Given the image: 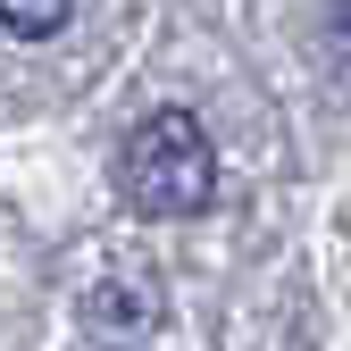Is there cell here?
I'll return each instance as SVG.
<instances>
[{
	"label": "cell",
	"instance_id": "cell-1",
	"mask_svg": "<svg viewBox=\"0 0 351 351\" xmlns=\"http://www.w3.org/2000/svg\"><path fill=\"white\" fill-rule=\"evenodd\" d=\"M117 193L134 217H201L217 193V151L193 109H151L117 151Z\"/></svg>",
	"mask_w": 351,
	"mask_h": 351
},
{
	"label": "cell",
	"instance_id": "cell-2",
	"mask_svg": "<svg viewBox=\"0 0 351 351\" xmlns=\"http://www.w3.org/2000/svg\"><path fill=\"white\" fill-rule=\"evenodd\" d=\"M84 326L109 335V343L151 335V326H159V285H151V268H117V276H101L93 293H84Z\"/></svg>",
	"mask_w": 351,
	"mask_h": 351
},
{
	"label": "cell",
	"instance_id": "cell-3",
	"mask_svg": "<svg viewBox=\"0 0 351 351\" xmlns=\"http://www.w3.org/2000/svg\"><path fill=\"white\" fill-rule=\"evenodd\" d=\"M75 0H0V34H17V42H51L67 25Z\"/></svg>",
	"mask_w": 351,
	"mask_h": 351
},
{
	"label": "cell",
	"instance_id": "cell-4",
	"mask_svg": "<svg viewBox=\"0 0 351 351\" xmlns=\"http://www.w3.org/2000/svg\"><path fill=\"white\" fill-rule=\"evenodd\" d=\"M109 351H134V343H109Z\"/></svg>",
	"mask_w": 351,
	"mask_h": 351
}]
</instances>
